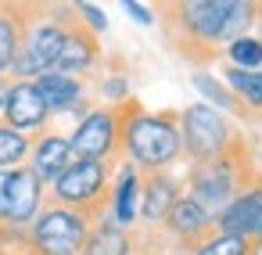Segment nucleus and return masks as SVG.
<instances>
[{"instance_id": "nucleus-1", "label": "nucleus", "mask_w": 262, "mask_h": 255, "mask_svg": "<svg viewBox=\"0 0 262 255\" xmlns=\"http://www.w3.org/2000/svg\"><path fill=\"white\" fill-rule=\"evenodd\" d=\"M155 22L183 61L208 69L215 58H223V47L233 36L255 33L262 22V0H183L155 15Z\"/></svg>"}, {"instance_id": "nucleus-28", "label": "nucleus", "mask_w": 262, "mask_h": 255, "mask_svg": "<svg viewBox=\"0 0 262 255\" xmlns=\"http://www.w3.org/2000/svg\"><path fill=\"white\" fill-rule=\"evenodd\" d=\"M176 4H183V0H151V11L162 15V11H169V8H176Z\"/></svg>"}, {"instance_id": "nucleus-22", "label": "nucleus", "mask_w": 262, "mask_h": 255, "mask_svg": "<svg viewBox=\"0 0 262 255\" xmlns=\"http://www.w3.org/2000/svg\"><path fill=\"white\" fill-rule=\"evenodd\" d=\"M29 144H33L29 133H22V130H15V126H8L4 119H0V173L26 165V158H29Z\"/></svg>"}, {"instance_id": "nucleus-2", "label": "nucleus", "mask_w": 262, "mask_h": 255, "mask_svg": "<svg viewBox=\"0 0 262 255\" xmlns=\"http://www.w3.org/2000/svg\"><path fill=\"white\" fill-rule=\"evenodd\" d=\"M119 158L140 173H162L183 162L180 140V108H144L137 97L122 101V140Z\"/></svg>"}, {"instance_id": "nucleus-11", "label": "nucleus", "mask_w": 262, "mask_h": 255, "mask_svg": "<svg viewBox=\"0 0 262 255\" xmlns=\"http://www.w3.org/2000/svg\"><path fill=\"white\" fill-rule=\"evenodd\" d=\"M0 119L15 130H22V133H29V137L51 130V122H54V115H51V108H47V101H43V94L36 90L33 79H11L8 83L4 115Z\"/></svg>"}, {"instance_id": "nucleus-18", "label": "nucleus", "mask_w": 262, "mask_h": 255, "mask_svg": "<svg viewBox=\"0 0 262 255\" xmlns=\"http://www.w3.org/2000/svg\"><path fill=\"white\" fill-rule=\"evenodd\" d=\"M133 248H137V230H126L101 216V219H94L79 255H133Z\"/></svg>"}, {"instance_id": "nucleus-26", "label": "nucleus", "mask_w": 262, "mask_h": 255, "mask_svg": "<svg viewBox=\"0 0 262 255\" xmlns=\"http://www.w3.org/2000/svg\"><path fill=\"white\" fill-rule=\"evenodd\" d=\"M133 255H165V244H162L158 233H144V230H137V248H133Z\"/></svg>"}, {"instance_id": "nucleus-16", "label": "nucleus", "mask_w": 262, "mask_h": 255, "mask_svg": "<svg viewBox=\"0 0 262 255\" xmlns=\"http://www.w3.org/2000/svg\"><path fill=\"white\" fill-rule=\"evenodd\" d=\"M72 158H76V155H72L69 133H61V130H43V133L33 137L26 165H29L43 183H54V180L72 165Z\"/></svg>"}, {"instance_id": "nucleus-13", "label": "nucleus", "mask_w": 262, "mask_h": 255, "mask_svg": "<svg viewBox=\"0 0 262 255\" xmlns=\"http://www.w3.org/2000/svg\"><path fill=\"white\" fill-rule=\"evenodd\" d=\"M104 65V47H101V36L83 26L79 18L72 22V29L65 33V44L54 58V72H69V76H79V79H90L97 69Z\"/></svg>"}, {"instance_id": "nucleus-30", "label": "nucleus", "mask_w": 262, "mask_h": 255, "mask_svg": "<svg viewBox=\"0 0 262 255\" xmlns=\"http://www.w3.org/2000/svg\"><path fill=\"white\" fill-rule=\"evenodd\" d=\"M251 241H255V244L262 248V219H258V226H255V233H251Z\"/></svg>"}, {"instance_id": "nucleus-21", "label": "nucleus", "mask_w": 262, "mask_h": 255, "mask_svg": "<svg viewBox=\"0 0 262 255\" xmlns=\"http://www.w3.org/2000/svg\"><path fill=\"white\" fill-rule=\"evenodd\" d=\"M262 248L251 241V237H244V233H223V230H212L190 255H258Z\"/></svg>"}, {"instance_id": "nucleus-4", "label": "nucleus", "mask_w": 262, "mask_h": 255, "mask_svg": "<svg viewBox=\"0 0 262 255\" xmlns=\"http://www.w3.org/2000/svg\"><path fill=\"white\" fill-rule=\"evenodd\" d=\"M76 18L79 15L69 0H40L36 11L29 15V26L22 33V44H18L8 79H36L40 72H47Z\"/></svg>"}, {"instance_id": "nucleus-6", "label": "nucleus", "mask_w": 262, "mask_h": 255, "mask_svg": "<svg viewBox=\"0 0 262 255\" xmlns=\"http://www.w3.org/2000/svg\"><path fill=\"white\" fill-rule=\"evenodd\" d=\"M119 162L112 158H72V165L47 183V201L65 205L83 212L86 219H101L108 208V190H112V173Z\"/></svg>"}, {"instance_id": "nucleus-29", "label": "nucleus", "mask_w": 262, "mask_h": 255, "mask_svg": "<svg viewBox=\"0 0 262 255\" xmlns=\"http://www.w3.org/2000/svg\"><path fill=\"white\" fill-rule=\"evenodd\" d=\"M8 83H11L8 76H0V115H4V97H8Z\"/></svg>"}, {"instance_id": "nucleus-23", "label": "nucleus", "mask_w": 262, "mask_h": 255, "mask_svg": "<svg viewBox=\"0 0 262 255\" xmlns=\"http://www.w3.org/2000/svg\"><path fill=\"white\" fill-rule=\"evenodd\" d=\"M223 61L233 65V69H262V36L258 33L233 36L223 47Z\"/></svg>"}, {"instance_id": "nucleus-14", "label": "nucleus", "mask_w": 262, "mask_h": 255, "mask_svg": "<svg viewBox=\"0 0 262 255\" xmlns=\"http://www.w3.org/2000/svg\"><path fill=\"white\" fill-rule=\"evenodd\" d=\"M33 83H36V90L43 94V101H47V108H51L54 119H61V115L79 119L90 104H97V101L90 97V79H79V76L47 69V72H40Z\"/></svg>"}, {"instance_id": "nucleus-5", "label": "nucleus", "mask_w": 262, "mask_h": 255, "mask_svg": "<svg viewBox=\"0 0 262 255\" xmlns=\"http://www.w3.org/2000/svg\"><path fill=\"white\" fill-rule=\"evenodd\" d=\"M180 140H183V162L194 165V162H208V158H219V155L248 144L251 133L237 119L223 115L219 108L194 101V104L180 108Z\"/></svg>"}, {"instance_id": "nucleus-17", "label": "nucleus", "mask_w": 262, "mask_h": 255, "mask_svg": "<svg viewBox=\"0 0 262 255\" xmlns=\"http://www.w3.org/2000/svg\"><path fill=\"white\" fill-rule=\"evenodd\" d=\"M36 4L40 0H0V76L11 72V61L18 54L22 33H26Z\"/></svg>"}, {"instance_id": "nucleus-19", "label": "nucleus", "mask_w": 262, "mask_h": 255, "mask_svg": "<svg viewBox=\"0 0 262 255\" xmlns=\"http://www.w3.org/2000/svg\"><path fill=\"white\" fill-rule=\"evenodd\" d=\"M190 87L201 94V101L205 104H212V108H219L223 115H230V119H237V122H251V115L244 112V104L230 94V87L215 76V72H208V69H198V72H190Z\"/></svg>"}, {"instance_id": "nucleus-10", "label": "nucleus", "mask_w": 262, "mask_h": 255, "mask_svg": "<svg viewBox=\"0 0 262 255\" xmlns=\"http://www.w3.org/2000/svg\"><path fill=\"white\" fill-rule=\"evenodd\" d=\"M43 205H47V183L29 165H18V169L4 173V223L0 226L26 230L40 216Z\"/></svg>"}, {"instance_id": "nucleus-27", "label": "nucleus", "mask_w": 262, "mask_h": 255, "mask_svg": "<svg viewBox=\"0 0 262 255\" xmlns=\"http://www.w3.org/2000/svg\"><path fill=\"white\" fill-rule=\"evenodd\" d=\"M119 4L126 8V15L137 22V26H155V11L147 4H140V0H119Z\"/></svg>"}, {"instance_id": "nucleus-15", "label": "nucleus", "mask_w": 262, "mask_h": 255, "mask_svg": "<svg viewBox=\"0 0 262 255\" xmlns=\"http://www.w3.org/2000/svg\"><path fill=\"white\" fill-rule=\"evenodd\" d=\"M104 219H112L126 230H137V223H140V169L137 165H129V162L115 165Z\"/></svg>"}, {"instance_id": "nucleus-8", "label": "nucleus", "mask_w": 262, "mask_h": 255, "mask_svg": "<svg viewBox=\"0 0 262 255\" xmlns=\"http://www.w3.org/2000/svg\"><path fill=\"white\" fill-rule=\"evenodd\" d=\"M119 140H122V101L119 104H90L76 126L69 130V144L76 158H119Z\"/></svg>"}, {"instance_id": "nucleus-9", "label": "nucleus", "mask_w": 262, "mask_h": 255, "mask_svg": "<svg viewBox=\"0 0 262 255\" xmlns=\"http://www.w3.org/2000/svg\"><path fill=\"white\" fill-rule=\"evenodd\" d=\"M212 230H215V212H208V208H205L201 201H194L190 194H180L176 205L169 208V216H165L158 237H162L165 251H183V255H190Z\"/></svg>"}, {"instance_id": "nucleus-25", "label": "nucleus", "mask_w": 262, "mask_h": 255, "mask_svg": "<svg viewBox=\"0 0 262 255\" xmlns=\"http://www.w3.org/2000/svg\"><path fill=\"white\" fill-rule=\"evenodd\" d=\"M126 97H129V79L119 76V72H112V76L101 83V104H119V101H126Z\"/></svg>"}, {"instance_id": "nucleus-20", "label": "nucleus", "mask_w": 262, "mask_h": 255, "mask_svg": "<svg viewBox=\"0 0 262 255\" xmlns=\"http://www.w3.org/2000/svg\"><path fill=\"white\" fill-rule=\"evenodd\" d=\"M219 79L244 104V112L251 115V122H258L262 119V69H233V65H223V76Z\"/></svg>"}, {"instance_id": "nucleus-3", "label": "nucleus", "mask_w": 262, "mask_h": 255, "mask_svg": "<svg viewBox=\"0 0 262 255\" xmlns=\"http://www.w3.org/2000/svg\"><path fill=\"white\" fill-rule=\"evenodd\" d=\"M258 173V155H255V140L208 158V162H194L183 173V194H190L194 201H201L208 212H219L223 205H230Z\"/></svg>"}, {"instance_id": "nucleus-7", "label": "nucleus", "mask_w": 262, "mask_h": 255, "mask_svg": "<svg viewBox=\"0 0 262 255\" xmlns=\"http://www.w3.org/2000/svg\"><path fill=\"white\" fill-rule=\"evenodd\" d=\"M90 226H94V219H86L83 212L47 201L40 208V216L26 226V241H29L33 255H79Z\"/></svg>"}, {"instance_id": "nucleus-24", "label": "nucleus", "mask_w": 262, "mask_h": 255, "mask_svg": "<svg viewBox=\"0 0 262 255\" xmlns=\"http://www.w3.org/2000/svg\"><path fill=\"white\" fill-rule=\"evenodd\" d=\"M69 4L76 8L79 22H83V26H90L97 36H101V33H108V15H104L97 4H90V0H69Z\"/></svg>"}, {"instance_id": "nucleus-12", "label": "nucleus", "mask_w": 262, "mask_h": 255, "mask_svg": "<svg viewBox=\"0 0 262 255\" xmlns=\"http://www.w3.org/2000/svg\"><path fill=\"white\" fill-rule=\"evenodd\" d=\"M180 194H183V176H176L172 169L140 173V223H137V230L158 233Z\"/></svg>"}, {"instance_id": "nucleus-31", "label": "nucleus", "mask_w": 262, "mask_h": 255, "mask_svg": "<svg viewBox=\"0 0 262 255\" xmlns=\"http://www.w3.org/2000/svg\"><path fill=\"white\" fill-rule=\"evenodd\" d=\"M255 33H258V36H262V22H258V26H255ZM258 126H262V119H258Z\"/></svg>"}]
</instances>
